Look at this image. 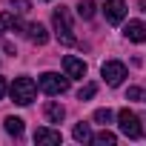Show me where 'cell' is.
<instances>
[{
  "mask_svg": "<svg viewBox=\"0 0 146 146\" xmlns=\"http://www.w3.org/2000/svg\"><path fill=\"white\" fill-rule=\"evenodd\" d=\"M78 15H80L83 20H89V17L95 15V3H92V0H80V3H78Z\"/></svg>",
  "mask_w": 146,
  "mask_h": 146,
  "instance_id": "16",
  "label": "cell"
},
{
  "mask_svg": "<svg viewBox=\"0 0 146 146\" xmlns=\"http://www.w3.org/2000/svg\"><path fill=\"white\" fill-rule=\"evenodd\" d=\"M6 132L15 135V137H20L23 135V120L20 117H6Z\"/></svg>",
  "mask_w": 146,
  "mask_h": 146,
  "instance_id": "13",
  "label": "cell"
},
{
  "mask_svg": "<svg viewBox=\"0 0 146 146\" xmlns=\"http://www.w3.org/2000/svg\"><path fill=\"white\" fill-rule=\"evenodd\" d=\"M95 92H98V86L89 83V86H83V89L78 92V100H89V98H95Z\"/></svg>",
  "mask_w": 146,
  "mask_h": 146,
  "instance_id": "17",
  "label": "cell"
},
{
  "mask_svg": "<svg viewBox=\"0 0 146 146\" xmlns=\"http://www.w3.org/2000/svg\"><path fill=\"white\" fill-rule=\"evenodd\" d=\"M3 95H6V80L0 78V98H3Z\"/></svg>",
  "mask_w": 146,
  "mask_h": 146,
  "instance_id": "21",
  "label": "cell"
},
{
  "mask_svg": "<svg viewBox=\"0 0 146 146\" xmlns=\"http://www.w3.org/2000/svg\"><path fill=\"white\" fill-rule=\"evenodd\" d=\"M103 15L109 23H123L126 17V0H106L103 3Z\"/></svg>",
  "mask_w": 146,
  "mask_h": 146,
  "instance_id": "6",
  "label": "cell"
},
{
  "mask_svg": "<svg viewBox=\"0 0 146 146\" xmlns=\"http://www.w3.org/2000/svg\"><path fill=\"white\" fill-rule=\"evenodd\" d=\"M9 95H12V100H15V103L29 106V103L35 100V95H37V86H35V80H32V78H17V80L12 83Z\"/></svg>",
  "mask_w": 146,
  "mask_h": 146,
  "instance_id": "2",
  "label": "cell"
},
{
  "mask_svg": "<svg viewBox=\"0 0 146 146\" xmlns=\"http://www.w3.org/2000/svg\"><path fill=\"white\" fill-rule=\"evenodd\" d=\"M35 143L40 146V143H46V146H57L60 143V132L57 129H46V126H40L37 132H35Z\"/></svg>",
  "mask_w": 146,
  "mask_h": 146,
  "instance_id": "8",
  "label": "cell"
},
{
  "mask_svg": "<svg viewBox=\"0 0 146 146\" xmlns=\"http://www.w3.org/2000/svg\"><path fill=\"white\" fill-rule=\"evenodd\" d=\"M100 75H103V80H106L109 86H120L123 78H126V66H123L120 60H106L103 69H100Z\"/></svg>",
  "mask_w": 146,
  "mask_h": 146,
  "instance_id": "5",
  "label": "cell"
},
{
  "mask_svg": "<svg viewBox=\"0 0 146 146\" xmlns=\"http://www.w3.org/2000/svg\"><path fill=\"white\" fill-rule=\"evenodd\" d=\"M52 23H54V35H57V40H60L63 46H75V43H78L75 29H72V17H69V9H66V6L54 9Z\"/></svg>",
  "mask_w": 146,
  "mask_h": 146,
  "instance_id": "1",
  "label": "cell"
},
{
  "mask_svg": "<svg viewBox=\"0 0 146 146\" xmlns=\"http://www.w3.org/2000/svg\"><path fill=\"white\" fill-rule=\"evenodd\" d=\"M109 120H112V112H109V109H98V112H95V123H103V126H106Z\"/></svg>",
  "mask_w": 146,
  "mask_h": 146,
  "instance_id": "18",
  "label": "cell"
},
{
  "mask_svg": "<svg viewBox=\"0 0 146 146\" xmlns=\"http://www.w3.org/2000/svg\"><path fill=\"white\" fill-rule=\"evenodd\" d=\"M9 3H12L17 12H29V0H9Z\"/></svg>",
  "mask_w": 146,
  "mask_h": 146,
  "instance_id": "20",
  "label": "cell"
},
{
  "mask_svg": "<svg viewBox=\"0 0 146 146\" xmlns=\"http://www.w3.org/2000/svg\"><path fill=\"white\" fill-rule=\"evenodd\" d=\"M72 137H75L78 143H89L95 135H92V129H89V123H75V129H72Z\"/></svg>",
  "mask_w": 146,
  "mask_h": 146,
  "instance_id": "12",
  "label": "cell"
},
{
  "mask_svg": "<svg viewBox=\"0 0 146 146\" xmlns=\"http://www.w3.org/2000/svg\"><path fill=\"white\" fill-rule=\"evenodd\" d=\"M26 32H29V40L37 43V46H43V43L49 40V32H46L43 23H32V26H26Z\"/></svg>",
  "mask_w": 146,
  "mask_h": 146,
  "instance_id": "10",
  "label": "cell"
},
{
  "mask_svg": "<svg viewBox=\"0 0 146 146\" xmlns=\"http://www.w3.org/2000/svg\"><path fill=\"white\" fill-rule=\"evenodd\" d=\"M117 126H120V132H123L126 137H140V135H143L140 117H137L135 112H129V109H120V112H117Z\"/></svg>",
  "mask_w": 146,
  "mask_h": 146,
  "instance_id": "4",
  "label": "cell"
},
{
  "mask_svg": "<svg viewBox=\"0 0 146 146\" xmlns=\"http://www.w3.org/2000/svg\"><path fill=\"white\" fill-rule=\"evenodd\" d=\"M63 69H66L69 78H80V80L86 78V63L78 60L75 54H66V57H63Z\"/></svg>",
  "mask_w": 146,
  "mask_h": 146,
  "instance_id": "7",
  "label": "cell"
},
{
  "mask_svg": "<svg viewBox=\"0 0 146 146\" xmlns=\"http://www.w3.org/2000/svg\"><path fill=\"white\" fill-rule=\"evenodd\" d=\"M0 26H3V29H9V32H15V29H20V20L15 17V15H0Z\"/></svg>",
  "mask_w": 146,
  "mask_h": 146,
  "instance_id": "15",
  "label": "cell"
},
{
  "mask_svg": "<svg viewBox=\"0 0 146 146\" xmlns=\"http://www.w3.org/2000/svg\"><path fill=\"white\" fill-rule=\"evenodd\" d=\"M146 95H143V89H137V86H132L129 92H126V100H143Z\"/></svg>",
  "mask_w": 146,
  "mask_h": 146,
  "instance_id": "19",
  "label": "cell"
},
{
  "mask_svg": "<svg viewBox=\"0 0 146 146\" xmlns=\"http://www.w3.org/2000/svg\"><path fill=\"white\" fill-rule=\"evenodd\" d=\"M115 140H117V137H115V132H109V129H103L100 135L92 137V143H98V146H112Z\"/></svg>",
  "mask_w": 146,
  "mask_h": 146,
  "instance_id": "14",
  "label": "cell"
},
{
  "mask_svg": "<svg viewBox=\"0 0 146 146\" xmlns=\"http://www.w3.org/2000/svg\"><path fill=\"white\" fill-rule=\"evenodd\" d=\"M43 112H46V120H49V123H60V120L66 117V109H63L60 103H54V100H49Z\"/></svg>",
  "mask_w": 146,
  "mask_h": 146,
  "instance_id": "11",
  "label": "cell"
},
{
  "mask_svg": "<svg viewBox=\"0 0 146 146\" xmlns=\"http://www.w3.org/2000/svg\"><path fill=\"white\" fill-rule=\"evenodd\" d=\"M37 83H40V89L46 95H63V92H69V75L60 78V75H54V72H43V75L37 78Z\"/></svg>",
  "mask_w": 146,
  "mask_h": 146,
  "instance_id": "3",
  "label": "cell"
},
{
  "mask_svg": "<svg viewBox=\"0 0 146 146\" xmlns=\"http://www.w3.org/2000/svg\"><path fill=\"white\" fill-rule=\"evenodd\" d=\"M123 35H126L132 43H143V40H146V26H143L140 20H129L126 29H123Z\"/></svg>",
  "mask_w": 146,
  "mask_h": 146,
  "instance_id": "9",
  "label": "cell"
}]
</instances>
